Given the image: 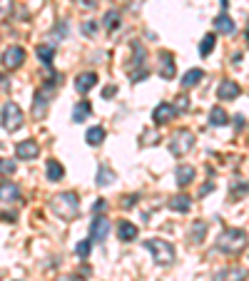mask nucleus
<instances>
[{
    "instance_id": "1",
    "label": "nucleus",
    "mask_w": 249,
    "mask_h": 281,
    "mask_svg": "<svg viewBox=\"0 0 249 281\" xmlns=\"http://www.w3.org/2000/svg\"><path fill=\"white\" fill-rule=\"evenodd\" d=\"M50 209L55 212V217H60L62 222H73L80 212V197L75 192H62V194H55L50 199Z\"/></svg>"
},
{
    "instance_id": "2",
    "label": "nucleus",
    "mask_w": 249,
    "mask_h": 281,
    "mask_svg": "<svg viewBox=\"0 0 249 281\" xmlns=\"http://www.w3.org/2000/svg\"><path fill=\"white\" fill-rule=\"evenodd\" d=\"M247 246V231L244 229H224L217 239V249L224 254H239Z\"/></svg>"
},
{
    "instance_id": "3",
    "label": "nucleus",
    "mask_w": 249,
    "mask_h": 281,
    "mask_svg": "<svg viewBox=\"0 0 249 281\" xmlns=\"http://www.w3.org/2000/svg\"><path fill=\"white\" fill-rule=\"evenodd\" d=\"M145 249L154 256V262L162 264V266H167V264L174 262V246L170 242H165V239H147V242H145Z\"/></svg>"
},
{
    "instance_id": "4",
    "label": "nucleus",
    "mask_w": 249,
    "mask_h": 281,
    "mask_svg": "<svg viewBox=\"0 0 249 281\" xmlns=\"http://www.w3.org/2000/svg\"><path fill=\"white\" fill-rule=\"evenodd\" d=\"M192 147H194V132L177 130L172 137H170V152H172L174 157H185Z\"/></svg>"
},
{
    "instance_id": "5",
    "label": "nucleus",
    "mask_w": 249,
    "mask_h": 281,
    "mask_svg": "<svg viewBox=\"0 0 249 281\" xmlns=\"http://www.w3.org/2000/svg\"><path fill=\"white\" fill-rule=\"evenodd\" d=\"M3 127L5 132H15L22 127V122H25V117H22V110H20L15 102H5V107H3Z\"/></svg>"
},
{
    "instance_id": "6",
    "label": "nucleus",
    "mask_w": 249,
    "mask_h": 281,
    "mask_svg": "<svg viewBox=\"0 0 249 281\" xmlns=\"http://www.w3.org/2000/svg\"><path fill=\"white\" fill-rule=\"evenodd\" d=\"M0 62H3L5 70H18L20 65L25 62V50H22L20 45H13V48H8V50L3 53Z\"/></svg>"
},
{
    "instance_id": "7",
    "label": "nucleus",
    "mask_w": 249,
    "mask_h": 281,
    "mask_svg": "<svg viewBox=\"0 0 249 281\" xmlns=\"http://www.w3.org/2000/svg\"><path fill=\"white\" fill-rule=\"evenodd\" d=\"M55 85H58V82H50V85H45L42 90H38V95H35V105H33V114H35V117H42V114L48 112V105H50V97H53Z\"/></svg>"
},
{
    "instance_id": "8",
    "label": "nucleus",
    "mask_w": 249,
    "mask_h": 281,
    "mask_svg": "<svg viewBox=\"0 0 249 281\" xmlns=\"http://www.w3.org/2000/svg\"><path fill=\"white\" fill-rule=\"evenodd\" d=\"M174 117H177V107L170 105V102H160L152 112V122L154 125H167V122H172Z\"/></svg>"
},
{
    "instance_id": "9",
    "label": "nucleus",
    "mask_w": 249,
    "mask_h": 281,
    "mask_svg": "<svg viewBox=\"0 0 249 281\" xmlns=\"http://www.w3.org/2000/svg\"><path fill=\"white\" fill-rule=\"evenodd\" d=\"M107 231H110V222L105 217H95L93 224H90V242L102 244L107 239Z\"/></svg>"
},
{
    "instance_id": "10",
    "label": "nucleus",
    "mask_w": 249,
    "mask_h": 281,
    "mask_svg": "<svg viewBox=\"0 0 249 281\" xmlns=\"http://www.w3.org/2000/svg\"><path fill=\"white\" fill-rule=\"evenodd\" d=\"M38 154H40V145L35 139H25V142H20L18 147H15V157H18V159H25V162L38 159Z\"/></svg>"
},
{
    "instance_id": "11",
    "label": "nucleus",
    "mask_w": 249,
    "mask_h": 281,
    "mask_svg": "<svg viewBox=\"0 0 249 281\" xmlns=\"http://www.w3.org/2000/svg\"><path fill=\"white\" fill-rule=\"evenodd\" d=\"M20 187L13 182H0V204H15L20 202Z\"/></svg>"
},
{
    "instance_id": "12",
    "label": "nucleus",
    "mask_w": 249,
    "mask_h": 281,
    "mask_svg": "<svg viewBox=\"0 0 249 281\" xmlns=\"http://www.w3.org/2000/svg\"><path fill=\"white\" fill-rule=\"evenodd\" d=\"M157 73H160L162 80H174V57H172V53H160Z\"/></svg>"
},
{
    "instance_id": "13",
    "label": "nucleus",
    "mask_w": 249,
    "mask_h": 281,
    "mask_svg": "<svg viewBox=\"0 0 249 281\" xmlns=\"http://www.w3.org/2000/svg\"><path fill=\"white\" fill-rule=\"evenodd\" d=\"M239 95H242V87L234 80H222L219 87H217V97L219 100H237Z\"/></svg>"
},
{
    "instance_id": "14",
    "label": "nucleus",
    "mask_w": 249,
    "mask_h": 281,
    "mask_svg": "<svg viewBox=\"0 0 249 281\" xmlns=\"http://www.w3.org/2000/svg\"><path fill=\"white\" fill-rule=\"evenodd\" d=\"M194 177H197V169L190 167V165H182V167H177V172H174L177 187H190L192 182H194Z\"/></svg>"
},
{
    "instance_id": "15",
    "label": "nucleus",
    "mask_w": 249,
    "mask_h": 281,
    "mask_svg": "<svg viewBox=\"0 0 249 281\" xmlns=\"http://www.w3.org/2000/svg\"><path fill=\"white\" fill-rule=\"evenodd\" d=\"M247 279V271L244 269H237V266H230V269H222L214 274V281H244Z\"/></svg>"
},
{
    "instance_id": "16",
    "label": "nucleus",
    "mask_w": 249,
    "mask_h": 281,
    "mask_svg": "<svg viewBox=\"0 0 249 281\" xmlns=\"http://www.w3.org/2000/svg\"><path fill=\"white\" fill-rule=\"evenodd\" d=\"M97 85V75L95 73H82V75H77L75 80V87H77V92H90L93 87Z\"/></svg>"
},
{
    "instance_id": "17",
    "label": "nucleus",
    "mask_w": 249,
    "mask_h": 281,
    "mask_svg": "<svg viewBox=\"0 0 249 281\" xmlns=\"http://www.w3.org/2000/svg\"><path fill=\"white\" fill-rule=\"evenodd\" d=\"M137 234H140V229H137L132 222H120V224H117V237H120L122 242H134Z\"/></svg>"
},
{
    "instance_id": "18",
    "label": "nucleus",
    "mask_w": 249,
    "mask_h": 281,
    "mask_svg": "<svg viewBox=\"0 0 249 281\" xmlns=\"http://www.w3.org/2000/svg\"><path fill=\"white\" fill-rule=\"evenodd\" d=\"M167 206L172 209V212H182V214H187L192 209V202L190 197H185V194H177V197H172L170 202H167Z\"/></svg>"
},
{
    "instance_id": "19",
    "label": "nucleus",
    "mask_w": 249,
    "mask_h": 281,
    "mask_svg": "<svg viewBox=\"0 0 249 281\" xmlns=\"http://www.w3.org/2000/svg\"><path fill=\"white\" fill-rule=\"evenodd\" d=\"M205 77V70H199V67H192V70H187L185 75H182V87H194V85H199V80Z\"/></svg>"
},
{
    "instance_id": "20",
    "label": "nucleus",
    "mask_w": 249,
    "mask_h": 281,
    "mask_svg": "<svg viewBox=\"0 0 249 281\" xmlns=\"http://www.w3.org/2000/svg\"><path fill=\"white\" fill-rule=\"evenodd\" d=\"M214 30L222 33V35H232L234 33V20L230 15H219V18L214 20Z\"/></svg>"
},
{
    "instance_id": "21",
    "label": "nucleus",
    "mask_w": 249,
    "mask_h": 281,
    "mask_svg": "<svg viewBox=\"0 0 249 281\" xmlns=\"http://www.w3.org/2000/svg\"><path fill=\"white\" fill-rule=\"evenodd\" d=\"M38 57L42 60V65L50 67V62H53V57H55V45H53V42H42V45H38Z\"/></svg>"
},
{
    "instance_id": "22",
    "label": "nucleus",
    "mask_w": 249,
    "mask_h": 281,
    "mask_svg": "<svg viewBox=\"0 0 249 281\" xmlns=\"http://www.w3.org/2000/svg\"><path fill=\"white\" fill-rule=\"evenodd\" d=\"M117 25H120V13L112 8V10H107V13H105V18H102V28H105L107 33H115Z\"/></svg>"
},
{
    "instance_id": "23",
    "label": "nucleus",
    "mask_w": 249,
    "mask_h": 281,
    "mask_svg": "<svg viewBox=\"0 0 249 281\" xmlns=\"http://www.w3.org/2000/svg\"><path fill=\"white\" fill-rule=\"evenodd\" d=\"M230 122V117H227V112L222 110V107H212L210 112V125L212 127H224Z\"/></svg>"
},
{
    "instance_id": "24",
    "label": "nucleus",
    "mask_w": 249,
    "mask_h": 281,
    "mask_svg": "<svg viewBox=\"0 0 249 281\" xmlns=\"http://www.w3.org/2000/svg\"><path fill=\"white\" fill-rule=\"evenodd\" d=\"M65 177V169H62V165L60 162H55V159H48V179L50 182H60Z\"/></svg>"
},
{
    "instance_id": "25",
    "label": "nucleus",
    "mask_w": 249,
    "mask_h": 281,
    "mask_svg": "<svg viewBox=\"0 0 249 281\" xmlns=\"http://www.w3.org/2000/svg\"><path fill=\"white\" fill-rule=\"evenodd\" d=\"M87 117H90V105L82 100V102H77L75 110H73V122H77V125H80V122H85Z\"/></svg>"
},
{
    "instance_id": "26",
    "label": "nucleus",
    "mask_w": 249,
    "mask_h": 281,
    "mask_svg": "<svg viewBox=\"0 0 249 281\" xmlns=\"http://www.w3.org/2000/svg\"><path fill=\"white\" fill-rule=\"evenodd\" d=\"M112 182H115V172L102 165V167L97 169V184H100V187H107V184H112Z\"/></svg>"
},
{
    "instance_id": "27",
    "label": "nucleus",
    "mask_w": 249,
    "mask_h": 281,
    "mask_svg": "<svg viewBox=\"0 0 249 281\" xmlns=\"http://www.w3.org/2000/svg\"><path fill=\"white\" fill-rule=\"evenodd\" d=\"M85 139H87V145L97 147V145H102V139H105V130H102L100 125H97V127H90L87 134H85Z\"/></svg>"
},
{
    "instance_id": "28",
    "label": "nucleus",
    "mask_w": 249,
    "mask_h": 281,
    "mask_svg": "<svg viewBox=\"0 0 249 281\" xmlns=\"http://www.w3.org/2000/svg\"><path fill=\"white\" fill-rule=\"evenodd\" d=\"M205 234H207V224H205V222H194V224H192L190 239H192L194 244H202V242H205Z\"/></svg>"
},
{
    "instance_id": "29",
    "label": "nucleus",
    "mask_w": 249,
    "mask_h": 281,
    "mask_svg": "<svg viewBox=\"0 0 249 281\" xmlns=\"http://www.w3.org/2000/svg\"><path fill=\"white\" fill-rule=\"evenodd\" d=\"M214 42H217V35L214 33H207L205 38H202V42H199V55L202 57H207L214 50Z\"/></svg>"
},
{
    "instance_id": "30",
    "label": "nucleus",
    "mask_w": 249,
    "mask_h": 281,
    "mask_svg": "<svg viewBox=\"0 0 249 281\" xmlns=\"http://www.w3.org/2000/svg\"><path fill=\"white\" fill-rule=\"evenodd\" d=\"M18 169V162L15 159H8V157H0V177H8Z\"/></svg>"
},
{
    "instance_id": "31",
    "label": "nucleus",
    "mask_w": 249,
    "mask_h": 281,
    "mask_svg": "<svg viewBox=\"0 0 249 281\" xmlns=\"http://www.w3.org/2000/svg\"><path fill=\"white\" fill-rule=\"evenodd\" d=\"M247 194V182L242 179V182H232V194H230V199L232 202H237V197H244Z\"/></svg>"
},
{
    "instance_id": "32",
    "label": "nucleus",
    "mask_w": 249,
    "mask_h": 281,
    "mask_svg": "<svg viewBox=\"0 0 249 281\" xmlns=\"http://www.w3.org/2000/svg\"><path fill=\"white\" fill-rule=\"evenodd\" d=\"M82 33H85L87 38H95L97 33H100V20H87V22L82 25Z\"/></svg>"
},
{
    "instance_id": "33",
    "label": "nucleus",
    "mask_w": 249,
    "mask_h": 281,
    "mask_svg": "<svg viewBox=\"0 0 249 281\" xmlns=\"http://www.w3.org/2000/svg\"><path fill=\"white\" fill-rule=\"evenodd\" d=\"M90 246H93V242H90V239L80 242V244L75 246V254L80 256V259H87V256H90Z\"/></svg>"
},
{
    "instance_id": "34",
    "label": "nucleus",
    "mask_w": 249,
    "mask_h": 281,
    "mask_svg": "<svg viewBox=\"0 0 249 281\" xmlns=\"http://www.w3.org/2000/svg\"><path fill=\"white\" fill-rule=\"evenodd\" d=\"M13 13V0H0V20H8Z\"/></svg>"
},
{
    "instance_id": "35",
    "label": "nucleus",
    "mask_w": 249,
    "mask_h": 281,
    "mask_svg": "<svg viewBox=\"0 0 249 281\" xmlns=\"http://www.w3.org/2000/svg\"><path fill=\"white\" fill-rule=\"evenodd\" d=\"M137 199H140L137 194H127V197H125V202H122V206H125V209H132V206L137 204Z\"/></svg>"
},
{
    "instance_id": "36",
    "label": "nucleus",
    "mask_w": 249,
    "mask_h": 281,
    "mask_svg": "<svg viewBox=\"0 0 249 281\" xmlns=\"http://www.w3.org/2000/svg\"><path fill=\"white\" fill-rule=\"evenodd\" d=\"M105 209H107V202H105V199H100V202H95V204H93V212H95V214H102Z\"/></svg>"
},
{
    "instance_id": "37",
    "label": "nucleus",
    "mask_w": 249,
    "mask_h": 281,
    "mask_svg": "<svg viewBox=\"0 0 249 281\" xmlns=\"http://www.w3.org/2000/svg\"><path fill=\"white\" fill-rule=\"evenodd\" d=\"M80 3V8H87V10H93V8H97V3L100 0H77Z\"/></svg>"
},
{
    "instance_id": "38",
    "label": "nucleus",
    "mask_w": 249,
    "mask_h": 281,
    "mask_svg": "<svg viewBox=\"0 0 249 281\" xmlns=\"http://www.w3.org/2000/svg\"><path fill=\"white\" fill-rule=\"evenodd\" d=\"M234 127H237V132L244 130V114H237V117H234Z\"/></svg>"
},
{
    "instance_id": "39",
    "label": "nucleus",
    "mask_w": 249,
    "mask_h": 281,
    "mask_svg": "<svg viewBox=\"0 0 249 281\" xmlns=\"http://www.w3.org/2000/svg\"><path fill=\"white\" fill-rule=\"evenodd\" d=\"M177 100H179V102L174 105L177 110H187V107H190V102H187V97H177Z\"/></svg>"
},
{
    "instance_id": "40",
    "label": "nucleus",
    "mask_w": 249,
    "mask_h": 281,
    "mask_svg": "<svg viewBox=\"0 0 249 281\" xmlns=\"http://www.w3.org/2000/svg\"><path fill=\"white\" fill-rule=\"evenodd\" d=\"M115 92H117V87H112V85H110V87H105V92H102V95H105V97H112Z\"/></svg>"
},
{
    "instance_id": "41",
    "label": "nucleus",
    "mask_w": 249,
    "mask_h": 281,
    "mask_svg": "<svg viewBox=\"0 0 249 281\" xmlns=\"http://www.w3.org/2000/svg\"><path fill=\"white\" fill-rule=\"evenodd\" d=\"M60 281H85V279H82V276H62Z\"/></svg>"
},
{
    "instance_id": "42",
    "label": "nucleus",
    "mask_w": 249,
    "mask_h": 281,
    "mask_svg": "<svg viewBox=\"0 0 249 281\" xmlns=\"http://www.w3.org/2000/svg\"><path fill=\"white\" fill-rule=\"evenodd\" d=\"M219 3H222V8H227V5H230V0H219Z\"/></svg>"
},
{
    "instance_id": "43",
    "label": "nucleus",
    "mask_w": 249,
    "mask_h": 281,
    "mask_svg": "<svg viewBox=\"0 0 249 281\" xmlns=\"http://www.w3.org/2000/svg\"><path fill=\"white\" fill-rule=\"evenodd\" d=\"M3 82H5V77H3V75H0V85H3Z\"/></svg>"
}]
</instances>
